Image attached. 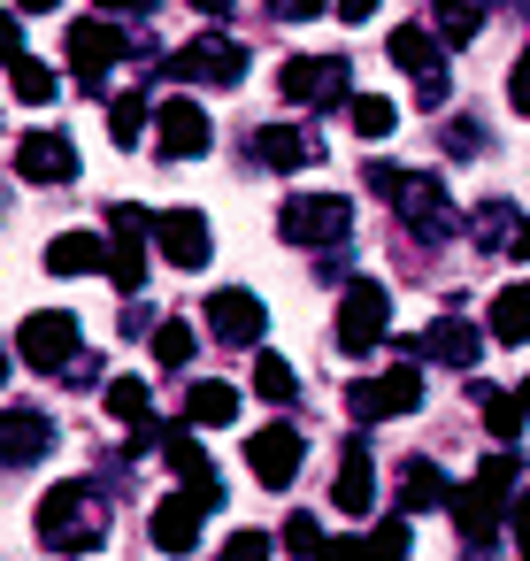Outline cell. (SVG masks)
I'll return each instance as SVG.
<instances>
[{
    "mask_svg": "<svg viewBox=\"0 0 530 561\" xmlns=\"http://www.w3.org/2000/svg\"><path fill=\"white\" fill-rule=\"evenodd\" d=\"M101 538H108V492L93 477H70L39 500V546L78 561V553H101Z\"/></svg>",
    "mask_w": 530,
    "mask_h": 561,
    "instance_id": "6da1fadb",
    "label": "cell"
},
{
    "mask_svg": "<svg viewBox=\"0 0 530 561\" xmlns=\"http://www.w3.org/2000/svg\"><path fill=\"white\" fill-rule=\"evenodd\" d=\"M515 492H522V461H515L507 446H499V454H484V461H476V477L446 500V507H453V523H461V546H476V553H484V538L499 530V515H507V500H515Z\"/></svg>",
    "mask_w": 530,
    "mask_h": 561,
    "instance_id": "7a4b0ae2",
    "label": "cell"
},
{
    "mask_svg": "<svg viewBox=\"0 0 530 561\" xmlns=\"http://www.w3.org/2000/svg\"><path fill=\"white\" fill-rule=\"evenodd\" d=\"M369 185L400 208V224H407L423 247H446V239L461 231V208L438 193V178H407V170H392V162H369Z\"/></svg>",
    "mask_w": 530,
    "mask_h": 561,
    "instance_id": "3957f363",
    "label": "cell"
},
{
    "mask_svg": "<svg viewBox=\"0 0 530 561\" xmlns=\"http://www.w3.org/2000/svg\"><path fill=\"white\" fill-rule=\"evenodd\" d=\"M392 331V293L377 277H354L346 300H338V362H369Z\"/></svg>",
    "mask_w": 530,
    "mask_h": 561,
    "instance_id": "277c9868",
    "label": "cell"
},
{
    "mask_svg": "<svg viewBox=\"0 0 530 561\" xmlns=\"http://www.w3.org/2000/svg\"><path fill=\"white\" fill-rule=\"evenodd\" d=\"M346 231H354V208L338 193H292L277 208V239L285 247H338Z\"/></svg>",
    "mask_w": 530,
    "mask_h": 561,
    "instance_id": "5b68a950",
    "label": "cell"
},
{
    "mask_svg": "<svg viewBox=\"0 0 530 561\" xmlns=\"http://www.w3.org/2000/svg\"><path fill=\"white\" fill-rule=\"evenodd\" d=\"M78 316H62V308H32L24 323H16V354L39 369V377H70V362H78Z\"/></svg>",
    "mask_w": 530,
    "mask_h": 561,
    "instance_id": "8992f818",
    "label": "cell"
},
{
    "mask_svg": "<svg viewBox=\"0 0 530 561\" xmlns=\"http://www.w3.org/2000/svg\"><path fill=\"white\" fill-rule=\"evenodd\" d=\"M384 55H392V70L415 78V108H446V101H453V85H446V47H438L430 32L400 24V32L384 39Z\"/></svg>",
    "mask_w": 530,
    "mask_h": 561,
    "instance_id": "52a82bcc",
    "label": "cell"
},
{
    "mask_svg": "<svg viewBox=\"0 0 530 561\" xmlns=\"http://www.w3.org/2000/svg\"><path fill=\"white\" fill-rule=\"evenodd\" d=\"M415 408H423V369H415V362L346 385V415H354V423H384V415H415Z\"/></svg>",
    "mask_w": 530,
    "mask_h": 561,
    "instance_id": "ba28073f",
    "label": "cell"
},
{
    "mask_svg": "<svg viewBox=\"0 0 530 561\" xmlns=\"http://www.w3.org/2000/svg\"><path fill=\"white\" fill-rule=\"evenodd\" d=\"M124 55H131V39H124L108 16H78V24H70V70H78V85H85L93 101L108 93V70H116Z\"/></svg>",
    "mask_w": 530,
    "mask_h": 561,
    "instance_id": "9c48e42d",
    "label": "cell"
},
{
    "mask_svg": "<svg viewBox=\"0 0 530 561\" xmlns=\"http://www.w3.org/2000/svg\"><path fill=\"white\" fill-rule=\"evenodd\" d=\"M277 101L300 108H346V55H300L277 70Z\"/></svg>",
    "mask_w": 530,
    "mask_h": 561,
    "instance_id": "30bf717a",
    "label": "cell"
},
{
    "mask_svg": "<svg viewBox=\"0 0 530 561\" xmlns=\"http://www.w3.org/2000/svg\"><path fill=\"white\" fill-rule=\"evenodd\" d=\"M208 147H216V124H208L200 101H162L154 108V154L162 162H200Z\"/></svg>",
    "mask_w": 530,
    "mask_h": 561,
    "instance_id": "8fae6325",
    "label": "cell"
},
{
    "mask_svg": "<svg viewBox=\"0 0 530 561\" xmlns=\"http://www.w3.org/2000/svg\"><path fill=\"white\" fill-rule=\"evenodd\" d=\"M162 461L177 469V484H185V500L200 507V515H216L223 507V477L208 469V454L193 446V423H162Z\"/></svg>",
    "mask_w": 530,
    "mask_h": 561,
    "instance_id": "7c38bea8",
    "label": "cell"
},
{
    "mask_svg": "<svg viewBox=\"0 0 530 561\" xmlns=\"http://www.w3.org/2000/svg\"><path fill=\"white\" fill-rule=\"evenodd\" d=\"M162 78H200V85H239V78H246V47H239V39H223V32H208L200 47H185V55H170V62H162Z\"/></svg>",
    "mask_w": 530,
    "mask_h": 561,
    "instance_id": "4fadbf2b",
    "label": "cell"
},
{
    "mask_svg": "<svg viewBox=\"0 0 530 561\" xmlns=\"http://www.w3.org/2000/svg\"><path fill=\"white\" fill-rule=\"evenodd\" d=\"M154 247H162L170 270H208V254H216L200 208H162V216H154Z\"/></svg>",
    "mask_w": 530,
    "mask_h": 561,
    "instance_id": "5bb4252c",
    "label": "cell"
},
{
    "mask_svg": "<svg viewBox=\"0 0 530 561\" xmlns=\"http://www.w3.org/2000/svg\"><path fill=\"white\" fill-rule=\"evenodd\" d=\"M208 331H216L223 346H262L269 308H262L246 285H216V293H208Z\"/></svg>",
    "mask_w": 530,
    "mask_h": 561,
    "instance_id": "9a60e30c",
    "label": "cell"
},
{
    "mask_svg": "<svg viewBox=\"0 0 530 561\" xmlns=\"http://www.w3.org/2000/svg\"><path fill=\"white\" fill-rule=\"evenodd\" d=\"M300 454H308V438H300L292 423H262V431L246 438V469H254L269 492H285V484L300 477Z\"/></svg>",
    "mask_w": 530,
    "mask_h": 561,
    "instance_id": "2e32d148",
    "label": "cell"
},
{
    "mask_svg": "<svg viewBox=\"0 0 530 561\" xmlns=\"http://www.w3.org/2000/svg\"><path fill=\"white\" fill-rule=\"evenodd\" d=\"M16 178H24V185H70V178H78V147H70L62 131H32V139L16 147Z\"/></svg>",
    "mask_w": 530,
    "mask_h": 561,
    "instance_id": "e0dca14e",
    "label": "cell"
},
{
    "mask_svg": "<svg viewBox=\"0 0 530 561\" xmlns=\"http://www.w3.org/2000/svg\"><path fill=\"white\" fill-rule=\"evenodd\" d=\"M47 454H55V415H39V408L0 415V461H47Z\"/></svg>",
    "mask_w": 530,
    "mask_h": 561,
    "instance_id": "ac0fdd59",
    "label": "cell"
},
{
    "mask_svg": "<svg viewBox=\"0 0 530 561\" xmlns=\"http://www.w3.org/2000/svg\"><path fill=\"white\" fill-rule=\"evenodd\" d=\"M254 162L262 170H308V162H323V139L300 124H269V131H254Z\"/></svg>",
    "mask_w": 530,
    "mask_h": 561,
    "instance_id": "d6986e66",
    "label": "cell"
},
{
    "mask_svg": "<svg viewBox=\"0 0 530 561\" xmlns=\"http://www.w3.org/2000/svg\"><path fill=\"white\" fill-rule=\"evenodd\" d=\"M423 354L446 362V369H476V362H484V331L461 323V316H438V323L423 331Z\"/></svg>",
    "mask_w": 530,
    "mask_h": 561,
    "instance_id": "ffe728a7",
    "label": "cell"
},
{
    "mask_svg": "<svg viewBox=\"0 0 530 561\" xmlns=\"http://www.w3.org/2000/svg\"><path fill=\"white\" fill-rule=\"evenodd\" d=\"M331 500L346 507V515H369L377 507V461H369V446L354 438L346 454H338V477H331Z\"/></svg>",
    "mask_w": 530,
    "mask_h": 561,
    "instance_id": "44dd1931",
    "label": "cell"
},
{
    "mask_svg": "<svg viewBox=\"0 0 530 561\" xmlns=\"http://www.w3.org/2000/svg\"><path fill=\"white\" fill-rule=\"evenodd\" d=\"M147 530H154V553H193L200 546V507L185 492H170V500H154Z\"/></svg>",
    "mask_w": 530,
    "mask_h": 561,
    "instance_id": "7402d4cb",
    "label": "cell"
},
{
    "mask_svg": "<svg viewBox=\"0 0 530 561\" xmlns=\"http://www.w3.org/2000/svg\"><path fill=\"white\" fill-rule=\"evenodd\" d=\"M101 262H108V239H101V231H62V239L47 247V270H55V277H93Z\"/></svg>",
    "mask_w": 530,
    "mask_h": 561,
    "instance_id": "603a6c76",
    "label": "cell"
},
{
    "mask_svg": "<svg viewBox=\"0 0 530 561\" xmlns=\"http://www.w3.org/2000/svg\"><path fill=\"white\" fill-rule=\"evenodd\" d=\"M453 492H446V469L438 461H407L400 469V515H423V507H446Z\"/></svg>",
    "mask_w": 530,
    "mask_h": 561,
    "instance_id": "cb8c5ba5",
    "label": "cell"
},
{
    "mask_svg": "<svg viewBox=\"0 0 530 561\" xmlns=\"http://www.w3.org/2000/svg\"><path fill=\"white\" fill-rule=\"evenodd\" d=\"M239 415V392L223 385V377H200L193 392H185V423H200V431H216V423H231Z\"/></svg>",
    "mask_w": 530,
    "mask_h": 561,
    "instance_id": "d4e9b609",
    "label": "cell"
},
{
    "mask_svg": "<svg viewBox=\"0 0 530 561\" xmlns=\"http://www.w3.org/2000/svg\"><path fill=\"white\" fill-rule=\"evenodd\" d=\"M492 339L499 346H530V285H507L492 300Z\"/></svg>",
    "mask_w": 530,
    "mask_h": 561,
    "instance_id": "484cf974",
    "label": "cell"
},
{
    "mask_svg": "<svg viewBox=\"0 0 530 561\" xmlns=\"http://www.w3.org/2000/svg\"><path fill=\"white\" fill-rule=\"evenodd\" d=\"M484 32V0H438V47H469Z\"/></svg>",
    "mask_w": 530,
    "mask_h": 561,
    "instance_id": "4316f807",
    "label": "cell"
},
{
    "mask_svg": "<svg viewBox=\"0 0 530 561\" xmlns=\"http://www.w3.org/2000/svg\"><path fill=\"white\" fill-rule=\"evenodd\" d=\"M346 124H354V139H392V124H400V108H392L384 93H354V108H346Z\"/></svg>",
    "mask_w": 530,
    "mask_h": 561,
    "instance_id": "83f0119b",
    "label": "cell"
},
{
    "mask_svg": "<svg viewBox=\"0 0 530 561\" xmlns=\"http://www.w3.org/2000/svg\"><path fill=\"white\" fill-rule=\"evenodd\" d=\"M108 139L116 147H139L147 139V93H116L108 101Z\"/></svg>",
    "mask_w": 530,
    "mask_h": 561,
    "instance_id": "f1b7e54d",
    "label": "cell"
},
{
    "mask_svg": "<svg viewBox=\"0 0 530 561\" xmlns=\"http://www.w3.org/2000/svg\"><path fill=\"white\" fill-rule=\"evenodd\" d=\"M9 85H16V101H32V108L55 101V70H47L39 55H16V62H9Z\"/></svg>",
    "mask_w": 530,
    "mask_h": 561,
    "instance_id": "f546056e",
    "label": "cell"
},
{
    "mask_svg": "<svg viewBox=\"0 0 530 561\" xmlns=\"http://www.w3.org/2000/svg\"><path fill=\"white\" fill-rule=\"evenodd\" d=\"M254 392L285 408V400L300 392V377H292V362H285V354H254Z\"/></svg>",
    "mask_w": 530,
    "mask_h": 561,
    "instance_id": "4dcf8cb0",
    "label": "cell"
},
{
    "mask_svg": "<svg viewBox=\"0 0 530 561\" xmlns=\"http://www.w3.org/2000/svg\"><path fill=\"white\" fill-rule=\"evenodd\" d=\"M522 423H530V415H522V400H515V392H484V431H492L499 446H515V438H522Z\"/></svg>",
    "mask_w": 530,
    "mask_h": 561,
    "instance_id": "1f68e13d",
    "label": "cell"
},
{
    "mask_svg": "<svg viewBox=\"0 0 530 561\" xmlns=\"http://www.w3.org/2000/svg\"><path fill=\"white\" fill-rule=\"evenodd\" d=\"M193 354H200L193 323H162V331H154V362H162V369H185Z\"/></svg>",
    "mask_w": 530,
    "mask_h": 561,
    "instance_id": "d6a6232c",
    "label": "cell"
},
{
    "mask_svg": "<svg viewBox=\"0 0 530 561\" xmlns=\"http://www.w3.org/2000/svg\"><path fill=\"white\" fill-rule=\"evenodd\" d=\"M476 239H484V247H507V239H515V208H507V201H484V208H476Z\"/></svg>",
    "mask_w": 530,
    "mask_h": 561,
    "instance_id": "836d02e7",
    "label": "cell"
},
{
    "mask_svg": "<svg viewBox=\"0 0 530 561\" xmlns=\"http://www.w3.org/2000/svg\"><path fill=\"white\" fill-rule=\"evenodd\" d=\"M323 546H331V538H323L315 515H285V553H315V561H323Z\"/></svg>",
    "mask_w": 530,
    "mask_h": 561,
    "instance_id": "e575fe53",
    "label": "cell"
},
{
    "mask_svg": "<svg viewBox=\"0 0 530 561\" xmlns=\"http://www.w3.org/2000/svg\"><path fill=\"white\" fill-rule=\"evenodd\" d=\"M277 546H269V530H231L223 538V561H269Z\"/></svg>",
    "mask_w": 530,
    "mask_h": 561,
    "instance_id": "d590c367",
    "label": "cell"
},
{
    "mask_svg": "<svg viewBox=\"0 0 530 561\" xmlns=\"http://www.w3.org/2000/svg\"><path fill=\"white\" fill-rule=\"evenodd\" d=\"M507 101H515V116H530V47H522L515 70H507Z\"/></svg>",
    "mask_w": 530,
    "mask_h": 561,
    "instance_id": "8d00e7d4",
    "label": "cell"
},
{
    "mask_svg": "<svg viewBox=\"0 0 530 561\" xmlns=\"http://www.w3.org/2000/svg\"><path fill=\"white\" fill-rule=\"evenodd\" d=\"M323 561H384L377 538H346V546H323Z\"/></svg>",
    "mask_w": 530,
    "mask_h": 561,
    "instance_id": "74e56055",
    "label": "cell"
},
{
    "mask_svg": "<svg viewBox=\"0 0 530 561\" xmlns=\"http://www.w3.org/2000/svg\"><path fill=\"white\" fill-rule=\"evenodd\" d=\"M446 147H453V154H476L484 131H476V124H446Z\"/></svg>",
    "mask_w": 530,
    "mask_h": 561,
    "instance_id": "f35d334b",
    "label": "cell"
},
{
    "mask_svg": "<svg viewBox=\"0 0 530 561\" xmlns=\"http://www.w3.org/2000/svg\"><path fill=\"white\" fill-rule=\"evenodd\" d=\"M269 9H277L285 24H308V16H323V0H269Z\"/></svg>",
    "mask_w": 530,
    "mask_h": 561,
    "instance_id": "ab89813d",
    "label": "cell"
},
{
    "mask_svg": "<svg viewBox=\"0 0 530 561\" xmlns=\"http://www.w3.org/2000/svg\"><path fill=\"white\" fill-rule=\"evenodd\" d=\"M24 55V24L16 16H0V62H16Z\"/></svg>",
    "mask_w": 530,
    "mask_h": 561,
    "instance_id": "60d3db41",
    "label": "cell"
},
{
    "mask_svg": "<svg viewBox=\"0 0 530 561\" xmlns=\"http://www.w3.org/2000/svg\"><path fill=\"white\" fill-rule=\"evenodd\" d=\"M507 530H515V538H522V530H530V484H522V492H515V500H507Z\"/></svg>",
    "mask_w": 530,
    "mask_h": 561,
    "instance_id": "b9f144b4",
    "label": "cell"
},
{
    "mask_svg": "<svg viewBox=\"0 0 530 561\" xmlns=\"http://www.w3.org/2000/svg\"><path fill=\"white\" fill-rule=\"evenodd\" d=\"M93 9H108V16H139V9H154V0H93Z\"/></svg>",
    "mask_w": 530,
    "mask_h": 561,
    "instance_id": "7bdbcfd3",
    "label": "cell"
},
{
    "mask_svg": "<svg viewBox=\"0 0 530 561\" xmlns=\"http://www.w3.org/2000/svg\"><path fill=\"white\" fill-rule=\"evenodd\" d=\"M338 16H346V24H361V16H377V0H338Z\"/></svg>",
    "mask_w": 530,
    "mask_h": 561,
    "instance_id": "ee69618b",
    "label": "cell"
},
{
    "mask_svg": "<svg viewBox=\"0 0 530 561\" xmlns=\"http://www.w3.org/2000/svg\"><path fill=\"white\" fill-rule=\"evenodd\" d=\"M507 254H515V262H530V224H515V239H507Z\"/></svg>",
    "mask_w": 530,
    "mask_h": 561,
    "instance_id": "f6af8a7d",
    "label": "cell"
},
{
    "mask_svg": "<svg viewBox=\"0 0 530 561\" xmlns=\"http://www.w3.org/2000/svg\"><path fill=\"white\" fill-rule=\"evenodd\" d=\"M193 9H200V16H231V9H239V0H193Z\"/></svg>",
    "mask_w": 530,
    "mask_h": 561,
    "instance_id": "bcb514c9",
    "label": "cell"
},
{
    "mask_svg": "<svg viewBox=\"0 0 530 561\" xmlns=\"http://www.w3.org/2000/svg\"><path fill=\"white\" fill-rule=\"evenodd\" d=\"M16 9H24V16H47V9H62V0H16Z\"/></svg>",
    "mask_w": 530,
    "mask_h": 561,
    "instance_id": "7dc6e473",
    "label": "cell"
},
{
    "mask_svg": "<svg viewBox=\"0 0 530 561\" xmlns=\"http://www.w3.org/2000/svg\"><path fill=\"white\" fill-rule=\"evenodd\" d=\"M515 400H522V415H530V377H522V385H515Z\"/></svg>",
    "mask_w": 530,
    "mask_h": 561,
    "instance_id": "c3c4849f",
    "label": "cell"
},
{
    "mask_svg": "<svg viewBox=\"0 0 530 561\" xmlns=\"http://www.w3.org/2000/svg\"><path fill=\"white\" fill-rule=\"evenodd\" d=\"M515 553H522V561H530V530H522V538H515Z\"/></svg>",
    "mask_w": 530,
    "mask_h": 561,
    "instance_id": "681fc988",
    "label": "cell"
},
{
    "mask_svg": "<svg viewBox=\"0 0 530 561\" xmlns=\"http://www.w3.org/2000/svg\"><path fill=\"white\" fill-rule=\"evenodd\" d=\"M0 377H9V346H0Z\"/></svg>",
    "mask_w": 530,
    "mask_h": 561,
    "instance_id": "f907efd6",
    "label": "cell"
}]
</instances>
